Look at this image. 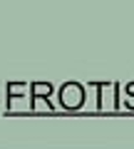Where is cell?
Returning a JSON list of instances; mask_svg holds the SVG:
<instances>
[{
	"label": "cell",
	"instance_id": "obj_1",
	"mask_svg": "<svg viewBox=\"0 0 134 149\" xmlns=\"http://www.w3.org/2000/svg\"><path fill=\"white\" fill-rule=\"evenodd\" d=\"M85 102V87L80 82H67L60 87V104L65 109H80Z\"/></svg>",
	"mask_w": 134,
	"mask_h": 149
},
{
	"label": "cell",
	"instance_id": "obj_2",
	"mask_svg": "<svg viewBox=\"0 0 134 149\" xmlns=\"http://www.w3.org/2000/svg\"><path fill=\"white\" fill-rule=\"evenodd\" d=\"M30 92H32V100H45V97L52 95V85L50 82H32Z\"/></svg>",
	"mask_w": 134,
	"mask_h": 149
},
{
	"label": "cell",
	"instance_id": "obj_4",
	"mask_svg": "<svg viewBox=\"0 0 134 149\" xmlns=\"http://www.w3.org/2000/svg\"><path fill=\"white\" fill-rule=\"evenodd\" d=\"M124 102H127V107H132V109H134V95H127V100H124Z\"/></svg>",
	"mask_w": 134,
	"mask_h": 149
},
{
	"label": "cell",
	"instance_id": "obj_5",
	"mask_svg": "<svg viewBox=\"0 0 134 149\" xmlns=\"http://www.w3.org/2000/svg\"><path fill=\"white\" fill-rule=\"evenodd\" d=\"M127 95H134V82H132V85H127Z\"/></svg>",
	"mask_w": 134,
	"mask_h": 149
},
{
	"label": "cell",
	"instance_id": "obj_3",
	"mask_svg": "<svg viewBox=\"0 0 134 149\" xmlns=\"http://www.w3.org/2000/svg\"><path fill=\"white\" fill-rule=\"evenodd\" d=\"M8 95H27V85L12 82V85H8Z\"/></svg>",
	"mask_w": 134,
	"mask_h": 149
}]
</instances>
